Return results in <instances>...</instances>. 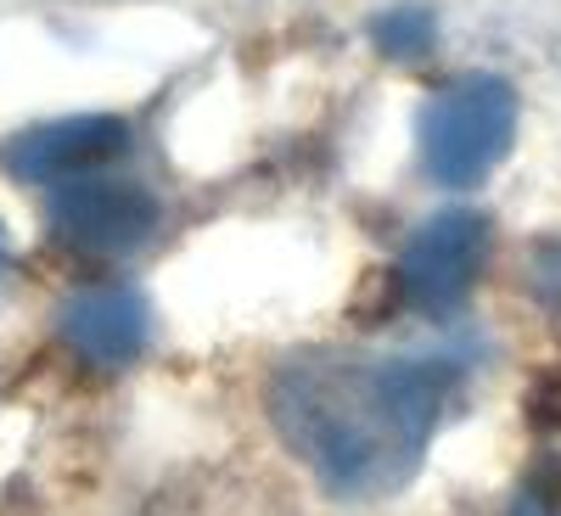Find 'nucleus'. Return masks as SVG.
<instances>
[{
    "instance_id": "nucleus-1",
    "label": "nucleus",
    "mask_w": 561,
    "mask_h": 516,
    "mask_svg": "<svg viewBox=\"0 0 561 516\" xmlns=\"http://www.w3.org/2000/svg\"><path fill=\"white\" fill-rule=\"evenodd\" d=\"M455 388L460 365L449 354H309L270 377V421L325 494L388 500L415 478Z\"/></svg>"
},
{
    "instance_id": "nucleus-2",
    "label": "nucleus",
    "mask_w": 561,
    "mask_h": 516,
    "mask_svg": "<svg viewBox=\"0 0 561 516\" xmlns=\"http://www.w3.org/2000/svg\"><path fill=\"white\" fill-rule=\"evenodd\" d=\"M511 135H517V90L500 73H460L438 84L415 118L421 169L449 192L483 185L505 163Z\"/></svg>"
},
{
    "instance_id": "nucleus-3",
    "label": "nucleus",
    "mask_w": 561,
    "mask_h": 516,
    "mask_svg": "<svg viewBox=\"0 0 561 516\" xmlns=\"http://www.w3.org/2000/svg\"><path fill=\"white\" fill-rule=\"evenodd\" d=\"M158 225H163V203L140 180L113 174V169L62 180L45 197L51 242L79 259H129L158 237Z\"/></svg>"
},
{
    "instance_id": "nucleus-4",
    "label": "nucleus",
    "mask_w": 561,
    "mask_h": 516,
    "mask_svg": "<svg viewBox=\"0 0 561 516\" xmlns=\"http://www.w3.org/2000/svg\"><path fill=\"white\" fill-rule=\"evenodd\" d=\"M489 264V219L472 208H444L399 253V298L421 314H449L466 303Z\"/></svg>"
},
{
    "instance_id": "nucleus-5",
    "label": "nucleus",
    "mask_w": 561,
    "mask_h": 516,
    "mask_svg": "<svg viewBox=\"0 0 561 516\" xmlns=\"http://www.w3.org/2000/svg\"><path fill=\"white\" fill-rule=\"evenodd\" d=\"M124 147H129V124L118 113H68V118H45L0 140V174L51 192L62 180L107 169Z\"/></svg>"
},
{
    "instance_id": "nucleus-6",
    "label": "nucleus",
    "mask_w": 561,
    "mask_h": 516,
    "mask_svg": "<svg viewBox=\"0 0 561 516\" xmlns=\"http://www.w3.org/2000/svg\"><path fill=\"white\" fill-rule=\"evenodd\" d=\"M57 337L84 365L124 370L152 343V309L135 287H84L57 309Z\"/></svg>"
},
{
    "instance_id": "nucleus-7",
    "label": "nucleus",
    "mask_w": 561,
    "mask_h": 516,
    "mask_svg": "<svg viewBox=\"0 0 561 516\" xmlns=\"http://www.w3.org/2000/svg\"><path fill=\"white\" fill-rule=\"evenodd\" d=\"M370 34H377V45H382L388 57H399V62L427 57V51H433V12L393 7V12H382L377 23H370Z\"/></svg>"
},
{
    "instance_id": "nucleus-8",
    "label": "nucleus",
    "mask_w": 561,
    "mask_h": 516,
    "mask_svg": "<svg viewBox=\"0 0 561 516\" xmlns=\"http://www.w3.org/2000/svg\"><path fill=\"white\" fill-rule=\"evenodd\" d=\"M511 516H561V505L550 500V494H539V489H528L517 505H511Z\"/></svg>"
},
{
    "instance_id": "nucleus-9",
    "label": "nucleus",
    "mask_w": 561,
    "mask_h": 516,
    "mask_svg": "<svg viewBox=\"0 0 561 516\" xmlns=\"http://www.w3.org/2000/svg\"><path fill=\"white\" fill-rule=\"evenodd\" d=\"M12 270V242H7V230H0V275Z\"/></svg>"
}]
</instances>
